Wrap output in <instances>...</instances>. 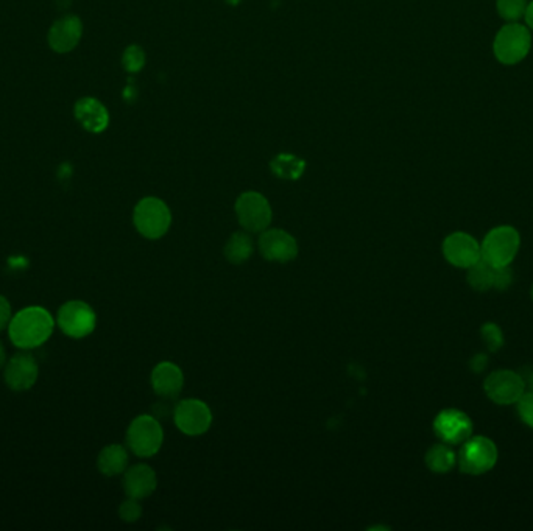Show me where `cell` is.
Masks as SVG:
<instances>
[{"mask_svg":"<svg viewBox=\"0 0 533 531\" xmlns=\"http://www.w3.org/2000/svg\"><path fill=\"white\" fill-rule=\"evenodd\" d=\"M74 115L78 123L92 135H100L110 127V111L94 97H83L77 100Z\"/></svg>","mask_w":533,"mask_h":531,"instance_id":"16","label":"cell"},{"mask_svg":"<svg viewBox=\"0 0 533 531\" xmlns=\"http://www.w3.org/2000/svg\"><path fill=\"white\" fill-rule=\"evenodd\" d=\"M532 49V33L520 22H507L496 33L493 55L504 66L520 65Z\"/></svg>","mask_w":533,"mask_h":531,"instance_id":"2","label":"cell"},{"mask_svg":"<svg viewBox=\"0 0 533 531\" xmlns=\"http://www.w3.org/2000/svg\"><path fill=\"white\" fill-rule=\"evenodd\" d=\"M55 320L49 310L39 306L22 308L8 324V337L16 347L24 351L44 345L51 339Z\"/></svg>","mask_w":533,"mask_h":531,"instance_id":"1","label":"cell"},{"mask_svg":"<svg viewBox=\"0 0 533 531\" xmlns=\"http://www.w3.org/2000/svg\"><path fill=\"white\" fill-rule=\"evenodd\" d=\"M516 409H518L521 421L533 429V391L524 393L521 396L520 401L516 402Z\"/></svg>","mask_w":533,"mask_h":531,"instance_id":"27","label":"cell"},{"mask_svg":"<svg viewBox=\"0 0 533 531\" xmlns=\"http://www.w3.org/2000/svg\"><path fill=\"white\" fill-rule=\"evenodd\" d=\"M5 365H7V352H5V347H4L2 341H0V370Z\"/></svg>","mask_w":533,"mask_h":531,"instance_id":"34","label":"cell"},{"mask_svg":"<svg viewBox=\"0 0 533 531\" xmlns=\"http://www.w3.org/2000/svg\"><path fill=\"white\" fill-rule=\"evenodd\" d=\"M524 22H526V26L529 27V30L533 32V0H530L529 4H527L526 13H524Z\"/></svg>","mask_w":533,"mask_h":531,"instance_id":"33","label":"cell"},{"mask_svg":"<svg viewBox=\"0 0 533 531\" xmlns=\"http://www.w3.org/2000/svg\"><path fill=\"white\" fill-rule=\"evenodd\" d=\"M255 251V245L251 240L250 234L247 232H236L228 240L225 246V256L230 262L244 263L250 259Z\"/></svg>","mask_w":533,"mask_h":531,"instance_id":"21","label":"cell"},{"mask_svg":"<svg viewBox=\"0 0 533 531\" xmlns=\"http://www.w3.org/2000/svg\"><path fill=\"white\" fill-rule=\"evenodd\" d=\"M12 304L8 301L5 296L0 294V332L8 327L10 321H12Z\"/></svg>","mask_w":533,"mask_h":531,"instance_id":"31","label":"cell"},{"mask_svg":"<svg viewBox=\"0 0 533 531\" xmlns=\"http://www.w3.org/2000/svg\"><path fill=\"white\" fill-rule=\"evenodd\" d=\"M466 281L471 288H474L475 292H489L493 290L495 284V269L490 267L485 261H479L473 267H469L466 273Z\"/></svg>","mask_w":533,"mask_h":531,"instance_id":"23","label":"cell"},{"mask_svg":"<svg viewBox=\"0 0 533 531\" xmlns=\"http://www.w3.org/2000/svg\"><path fill=\"white\" fill-rule=\"evenodd\" d=\"M119 516H121L123 522H136L137 519L141 518L142 508L137 499L129 497V500H125L119 508Z\"/></svg>","mask_w":533,"mask_h":531,"instance_id":"28","label":"cell"},{"mask_svg":"<svg viewBox=\"0 0 533 531\" xmlns=\"http://www.w3.org/2000/svg\"><path fill=\"white\" fill-rule=\"evenodd\" d=\"M270 167L278 178L298 180L302 173H304L306 162L300 160V158H296L294 154L281 153L278 154L277 158L271 160Z\"/></svg>","mask_w":533,"mask_h":531,"instance_id":"22","label":"cell"},{"mask_svg":"<svg viewBox=\"0 0 533 531\" xmlns=\"http://www.w3.org/2000/svg\"><path fill=\"white\" fill-rule=\"evenodd\" d=\"M527 382H529V388H530V391H533V372L530 374V378H529Z\"/></svg>","mask_w":533,"mask_h":531,"instance_id":"35","label":"cell"},{"mask_svg":"<svg viewBox=\"0 0 533 531\" xmlns=\"http://www.w3.org/2000/svg\"><path fill=\"white\" fill-rule=\"evenodd\" d=\"M499 458L498 446L487 436H469L462 442L457 455L460 472L466 475H482L496 466Z\"/></svg>","mask_w":533,"mask_h":531,"instance_id":"4","label":"cell"},{"mask_svg":"<svg viewBox=\"0 0 533 531\" xmlns=\"http://www.w3.org/2000/svg\"><path fill=\"white\" fill-rule=\"evenodd\" d=\"M483 390L491 402L498 405H513L526 393V380L518 372L510 370H498L490 372Z\"/></svg>","mask_w":533,"mask_h":531,"instance_id":"8","label":"cell"},{"mask_svg":"<svg viewBox=\"0 0 533 531\" xmlns=\"http://www.w3.org/2000/svg\"><path fill=\"white\" fill-rule=\"evenodd\" d=\"M158 480L153 469L147 465H137L129 471H125L123 477V489L129 497L133 499H145L156 489Z\"/></svg>","mask_w":533,"mask_h":531,"instance_id":"17","label":"cell"},{"mask_svg":"<svg viewBox=\"0 0 533 531\" xmlns=\"http://www.w3.org/2000/svg\"><path fill=\"white\" fill-rule=\"evenodd\" d=\"M239 223L248 232H263L271 223L270 203L259 192H245L236 201Z\"/></svg>","mask_w":533,"mask_h":531,"instance_id":"9","label":"cell"},{"mask_svg":"<svg viewBox=\"0 0 533 531\" xmlns=\"http://www.w3.org/2000/svg\"><path fill=\"white\" fill-rule=\"evenodd\" d=\"M521 236L513 226L502 224L490 230L481 244L482 261L493 269L508 267L513 262L514 257L520 251Z\"/></svg>","mask_w":533,"mask_h":531,"instance_id":"3","label":"cell"},{"mask_svg":"<svg viewBox=\"0 0 533 531\" xmlns=\"http://www.w3.org/2000/svg\"><path fill=\"white\" fill-rule=\"evenodd\" d=\"M530 298H532V301H533V285H532V287H530Z\"/></svg>","mask_w":533,"mask_h":531,"instance_id":"36","label":"cell"},{"mask_svg":"<svg viewBox=\"0 0 533 531\" xmlns=\"http://www.w3.org/2000/svg\"><path fill=\"white\" fill-rule=\"evenodd\" d=\"M184 385V376L180 370V366L170 363V362H162L154 368L152 372V387L153 390L161 397H176V394L183 390Z\"/></svg>","mask_w":533,"mask_h":531,"instance_id":"18","label":"cell"},{"mask_svg":"<svg viewBox=\"0 0 533 531\" xmlns=\"http://www.w3.org/2000/svg\"><path fill=\"white\" fill-rule=\"evenodd\" d=\"M481 337H482L483 343L487 345L490 352L499 351L504 346V341H506L501 327L495 324V323L483 324L481 327Z\"/></svg>","mask_w":533,"mask_h":531,"instance_id":"26","label":"cell"},{"mask_svg":"<svg viewBox=\"0 0 533 531\" xmlns=\"http://www.w3.org/2000/svg\"><path fill=\"white\" fill-rule=\"evenodd\" d=\"M162 441H164V432L160 419L150 415H142L129 424L127 442L137 457L148 458L158 454Z\"/></svg>","mask_w":533,"mask_h":531,"instance_id":"6","label":"cell"},{"mask_svg":"<svg viewBox=\"0 0 533 531\" xmlns=\"http://www.w3.org/2000/svg\"><path fill=\"white\" fill-rule=\"evenodd\" d=\"M529 0H496V10L506 22H520L526 13Z\"/></svg>","mask_w":533,"mask_h":531,"instance_id":"24","label":"cell"},{"mask_svg":"<svg viewBox=\"0 0 533 531\" xmlns=\"http://www.w3.org/2000/svg\"><path fill=\"white\" fill-rule=\"evenodd\" d=\"M469 366H471V371L482 372L489 366V355L487 354H477L469 362Z\"/></svg>","mask_w":533,"mask_h":531,"instance_id":"32","label":"cell"},{"mask_svg":"<svg viewBox=\"0 0 533 531\" xmlns=\"http://www.w3.org/2000/svg\"><path fill=\"white\" fill-rule=\"evenodd\" d=\"M129 466V452L121 444H111L103 449L97 458V467L106 477L123 474Z\"/></svg>","mask_w":533,"mask_h":531,"instance_id":"19","label":"cell"},{"mask_svg":"<svg viewBox=\"0 0 533 531\" xmlns=\"http://www.w3.org/2000/svg\"><path fill=\"white\" fill-rule=\"evenodd\" d=\"M259 250L271 262H290L298 254V245L289 232L283 230H263L259 238Z\"/></svg>","mask_w":533,"mask_h":531,"instance_id":"15","label":"cell"},{"mask_svg":"<svg viewBox=\"0 0 533 531\" xmlns=\"http://www.w3.org/2000/svg\"><path fill=\"white\" fill-rule=\"evenodd\" d=\"M457 465V455L446 442L434 444L426 454V466L435 474H448Z\"/></svg>","mask_w":533,"mask_h":531,"instance_id":"20","label":"cell"},{"mask_svg":"<svg viewBox=\"0 0 533 531\" xmlns=\"http://www.w3.org/2000/svg\"><path fill=\"white\" fill-rule=\"evenodd\" d=\"M136 230L144 238H160L168 232L172 224V214L169 206L156 197L142 199L133 212Z\"/></svg>","mask_w":533,"mask_h":531,"instance_id":"5","label":"cell"},{"mask_svg":"<svg viewBox=\"0 0 533 531\" xmlns=\"http://www.w3.org/2000/svg\"><path fill=\"white\" fill-rule=\"evenodd\" d=\"M513 282V271L508 267H501V269H495V284L493 288L498 292H504L507 290Z\"/></svg>","mask_w":533,"mask_h":531,"instance_id":"29","label":"cell"},{"mask_svg":"<svg viewBox=\"0 0 533 531\" xmlns=\"http://www.w3.org/2000/svg\"><path fill=\"white\" fill-rule=\"evenodd\" d=\"M434 432L440 441L457 446L473 436L474 424L462 410L446 409L442 410L434 419Z\"/></svg>","mask_w":533,"mask_h":531,"instance_id":"10","label":"cell"},{"mask_svg":"<svg viewBox=\"0 0 533 531\" xmlns=\"http://www.w3.org/2000/svg\"><path fill=\"white\" fill-rule=\"evenodd\" d=\"M122 66L129 74H137L145 66V53L139 45H129L122 55Z\"/></svg>","mask_w":533,"mask_h":531,"instance_id":"25","label":"cell"},{"mask_svg":"<svg viewBox=\"0 0 533 531\" xmlns=\"http://www.w3.org/2000/svg\"><path fill=\"white\" fill-rule=\"evenodd\" d=\"M176 427L189 436H199L206 433L212 423V413L209 407L197 399H186L176 403L174 413Z\"/></svg>","mask_w":533,"mask_h":531,"instance_id":"11","label":"cell"},{"mask_svg":"<svg viewBox=\"0 0 533 531\" xmlns=\"http://www.w3.org/2000/svg\"><path fill=\"white\" fill-rule=\"evenodd\" d=\"M443 256L457 269H468L482 259L481 244L468 232L457 230L444 238Z\"/></svg>","mask_w":533,"mask_h":531,"instance_id":"12","label":"cell"},{"mask_svg":"<svg viewBox=\"0 0 533 531\" xmlns=\"http://www.w3.org/2000/svg\"><path fill=\"white\" fill-rule=\"evenodd\" d=\"M57 324L71 339H84L96 331L97 315L88 302L67 301L59 308Z\"/></svg>","mask_w":533,"mask_h":531,"instance_id":"7","label":"cell"},{"mask_svg":"<svg viewBox=\"0 0 533 531\" xmlns=\"http://www.w3.org/2000/svg\"><path fill=\"white\" fill-rule=\"evenodd\" d=\"M175 409H176V403H174V397H162V401L153 405L154 418L161 419V418H168L170 415L174 417Z\"/></svg>","mask_w":533,"mask_h":531,"instance_id":"30","label":"cell"},{"mask_svg":"<svg viewBox=\"0 0 533 531\" xmlns=\"http://www.w3.org/2000/svg\"><path fill=\"white\" fill-rule=\"evenodd\" d=\"M39 368L36 360L28 352L16 354L5 365L4 379L8 388L13 391H27L36 384Z\"/></svg>","mask_w":533,"mask_h":531,"instance_id":"14","label":"cell"},{"mask_svg":"<svg viewBox=\"0 0 533 531\" xmlns=\"http://www.w3.org/2000/svg\"><path fill=\"white\" fill-rule=\"evenodd\" d=\"M83 36V22L75 14H67L53 22L47 41L55 53H69L74 51Z\"/></svg>","mask_w":533,"mask_h":531,"instance_id":"13","label":"cell"}]
</instances>
